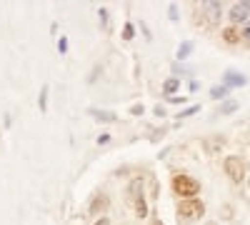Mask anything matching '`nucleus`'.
<instances>
[{"mask_svg":"<svg viewBox=\"0 0 250 225\" xmlns=\"http://www.w3.org/2000/svg\"><path fill=\"white\" fill-rule=\"evenodd\" d=\"M133 33H135V30H133V25H125V30H123V38H125V40H130V38H133Z\"/></svg>","mask_w":250,"mask_h":225,"instance_id":"21","label":"nucleus"},{"mask_svg":"<svg viewBox=\"0 0 250 225\" xmlns=\"http://www.w3.org/2000/svg\"><path fill=\"white\" fill-rule=\"evenodd\" d=\"M205 225H218V223H205Z\"/></svg>","mask_w":250,"mask_h":225,"instance_id":"28","label":"nucleus"},{"mask_svg":"<svg viewBox=\"0 0 250 225\" xmlns=\"http://www.w3.org/2000/svg\"><path fill=\"white\" fill-rule=\"evenodd\" d=\"M225 95H228V88H225V85H218V88H213V90H210V98H213V100L225 98Z\"/></svg>","mask_w":250,"mask_h":225,"instance_id":"17","label":"nucleus"},{"mask_svg":"<svg viewBox=\"0 0 250 225\" xmlns=\"http://www.w3.org/2000/svg\"><path fill=\"white\" fill-rule=\"evenodd\" d=\"M140 198H143V180L135 178V180H130V185H128V203H135Z\"/></svg>","mask_w":250,"mask_h":225,"instance_id":"9","label":"nucleus"},{"mask_svg":"<svg viewBox=\"0 0 250 225\" xmlns=\"http://www.w3.org/2000/svg\"><path fill=\"white\" fill-rule=\"evenodd\" d=\"M245 83H248V78L235 73V70H225V75H223V85L225 88H243Z\"/></svg>","mask_w":250,"mask_h":225,"instance_id":"7","label":"nucleus"},{"mask_svg":"<svg viewBox=\"0 0 250 225\" xmlns=\"http://www.w3.org/2000/svg\"><path fill=\"white\" fill-rule=\"evenodd\" d=\"M238 108H240L238 100H225V103L220 105V115H230V113H235Z\"/></svg>","mask_w":250,"mask_h":225,"instance_id":"13","label":"nucleus"},{"mask_svg":"<svg viewBox=\"0 0 250 225\" xmlns=\"http://www.w3.org/2000/svg\"><path fill=\"white\" fill-rule=\"evenodd\" d=\"M173 190L175 195H180V200H190L200 193V183L190 175L180 173V175H173Z\"/></svg>","mask_w":250,"mask_h":225,"instance_id":"1","label":"nucleus"},{"mask_svg":"<svg viewBox=\"0 0 250 225\" xmlns=\"http://www.w3.org/2000/svg\"><path fill=\"white\" fill-rule=\"evenodd\" d=\"M143 110H145L143 105H133V110H130V113H133V115H143Z\"/></svg>","mask_w":250,"mask_h":225,"instance_id":"24","label":"nucleus"},{"mask_svg":"<svg viewBox=\"0 0 250 225\" xmlns=\"http://www.w3.org/2000/svg\"><path fill=\"white\" fill-rule=\"evenodd\" d=\"M250 15V3H235L233 10H230V20H233V25L243 23V20Z\"/></svg>","mask_w":250,"mask_h":225,"instance_id":"8","label":"nucleus"},{"mask_svg":"<svg viewBox=\"0 0 250 225\" xmlns=\"http://www.w3.org/2000/svg\"><path fill=\"white\" fill-rule=\"evenodd\" d=\"M243 35H245V38H248V40H250V25H248V28H245V30H243Z\"/></svg>","mask_w":250,"mask_h":225,"instance_id":"26","label":"nucleus"},{"mask_svg":"<svg viewBox=\"0 0 250 225\" xmlns=\"http://www.w3.org/2000/svg\"><path fill=\"white\" fill-rule=\"evenodd\" d=\"M200 215H205V205H203V200H195V198H190V200H180V205H178V218H200Z\"/></svg>","mask_w":250,"mask_h":225,"instance_id":"3","label":"nucleus"},{"mask_svg":"<svg viewBox=\"0 0 250 225\" xmlns=\"http://www.w3.org/2000/svg\"><path fill=\"white\" fill-rule=\"evenodd\" d=\"M190 53H193V43H190V40H185V43L178 48V60H185Z\"/></svg>","mask_w":250,"mask_h":225,"instance_id":"16","label":"nucleus"},{"mask_svg":"<svg viewBox=\"0 0 250 225\" xmlns=\"http://www.w3.org/2000/svg\"><path fill=\"white\" fill-rule=\"evenodd\" d=\"M198 110H200V105H190L188 110H183V113L178 115V120H180V118H188V115H193V113H198Z\"/></svg>","mask_w":250,"mask_h":225,"instance_id":"19","label":"nucleus"},{"mask_svg":"<svg viewBox=\"0 0 250 225\" xmlns=\"http://www.w3.org/2000/svg\"><path fill=\"white\" fill-rule=\"evenodd\" d=\"M88 113H90L95 120H100V123H115V120H118V115L110 113V110H95V108H90Z\"/></svg>","mask_w":250,"mask_h":225,"instance_id":"10","label":"nucleus"},{"mask_svg":"<svg viewBox=\"0 0 250 225\" xmlns=\"http://www.w3.org/2000/svg\"><path fill=\"white\" fill-rule=\"evenodd\" d=\"M133 210H135L138 218H145V215H148V203H145V198H140V200L133 203Z\"/></svg>","mask_w":250,"mask_h":225,"instance_id":"14","label":"nucleus"},{"mask_svg":"<svg viewBox=\"0 0 250 225\" xmlns=\"http://www.w3.org/2000/svg\"><path fill=\"white\" fill-rule=\"evenodd\" d=\"M178 88H180V80H178V78H168V80L163 83V93L168 95V98H170V95H173Z\"/></svg>","mask_w":250,"mask_h":225,"instance_id":"12","label":"nucleus"},{"mask_svg":"<svg viewBox=\"0 0 250 225\" xmlns=\"http://www.w3.org/2000/svg\"><path fill=\"white\" fill-rule=\"evenodd\" d=\"M93 225H110V220H108V218H98Z\"/></svg>","mask_w":250,"mask_h":225,"instance_id":"25","label":"nucleus"},{"mask_svg":"<svg viewBox=\"0 0 250 225\" xmlns=\"http://www.w3.org/2000/svg\"><path fill=\"white\" fill-rule=\"evenodd\" d=\"M110 208V198L105 193H98L93 200H90V215H100Z\"/></svg>","mask_w":250,"mask_h":225,"instance_id":"6","label":"nucleus"},{"mask_svg":"<svg viewBox=\"0 0 250 225\" xmlns=\"http://www.w3.org/2000/svg\"><path fill=\"white\" fill-rule=\"evenodd\" d=\"M58 50H60V53L68 50V38H60V40H58Z\"/></svg>","mask_w":250,"mask_h":225,"instance_id":"20","label":"nucleus"},{"mask_svg":"<svg viewBox=\"0 0 250 225\" xmlns=\"http://www.w3.org/2000/svg\"><path fill=\"white\" fill-rule=\"evenodd\" d=\"M200 5H203V10H205V15H208V23L218 25L220 18H223V10H220L218 0H205V3H200Z\"/></svg>","mask_w":250,"mask_h":225,"instance_id":"4","label":"nucleus"},{"mask_svg":"<svg viewBox=\"0 0 250 225\" xmlns=\"http://www.w3.org/2000/svg\"><path fill=\"white\" fill-rule=\"evenodd\" d=\"M223 170L233 183H243L245 180V160L240 155H228L223 160Z\"/></svg>","mask_w":250,"mask_h":225,"instance_id":"2","label":"nucleus"},{"mask_svg":"<svg viewBox=\"0 0 250 225\" xmlns=\"http://www.w3.org/2000/svg\"><path fill=\"white\" fill-rule=\"evenodd\" d=\"M223 40H225V43H230V45H238V43H240V33H238V28H235V25L225 28V30H223Z\"/></svg>","mask_w":250,"mask_h":225,"instance_id":"11","label":"nucleus"},{"mask_svg":"<svg viewBox=\"0 0 250 225\" xmlns=\"http://www.w3.org/2000/svg\"><path fill=\"white\" fill-rule=\"evenodd\" d=\"M168 15H170V20H178V8L170 5V8H168Z\"/></svg>","mask_w":250,"mask_h":225,"instance_id":"22","label":"nucleus"},{"mask_svg":"<svg viewBox=\"0 0 250 225\" xmlns=\"http://www.w3.org/2000/svg\"><path fill=\"white\" fill-rule=\"evenodd\" d=\"M48 85H43V88H40V98H38V105H40V113H45L48 110Z\"/></svg>","mask_w":250,"mask_h":225,"instance_id":"15","label":"nucleus"},{"mask_svg":"<svg viewBox=\"0 0 250 225\" xmlns=\"http://www.w3.org/2000/svg\"><path fill=\"white\" fill-rule=\"evenodd\" d=\"M150 225H163V220H160V218H153V223H150Z\"/></svg>","mask_w":250,"mask_h":225,"instance_id":"27","label":"nucleus"},{"mask_svg":"<svg viewBox=\"0 0 250 225\" xmlns=\"http://www.w3.org/2000/svg\"><path fill=\"white\" fill-rule=\"evenodd\" d=\"M203 148L208 155H218L225 148V138L223 135H208V138H203Z\"/></svg>","mask_w":250,"mask_h":225,"instance_id":"5","label":"nucleus"},{"mask_svg":"<svg viewBox=\"0 0 250 225\" xmlns=\"http://www.w3.org/2000/svg\"><path fill=\"white\" fill-rule=\"evenodd\" d=\"M98 15H100V20H103V28L110 30V25H108V20H110V18H108V10H105V8H100V10H98Z\"/></svg>","mask_w":250,"mask_h":225,"instance_id":"18","label":"nucleus"},{"mask_svg":"<svg viewBox=\"0 0 250 225\" xmlns=\"http://www.w3.org/2000/svg\"><path fill=\"white\" fill-rule=\"evenodd\" d=\"M98 143H100V145H105V143H110V135H105V133H103V135L98 138Z\"/></svg>","mask_w":250,"mask_h":225,"instance_id":"23","label":"nucleus"}]
</instances>
